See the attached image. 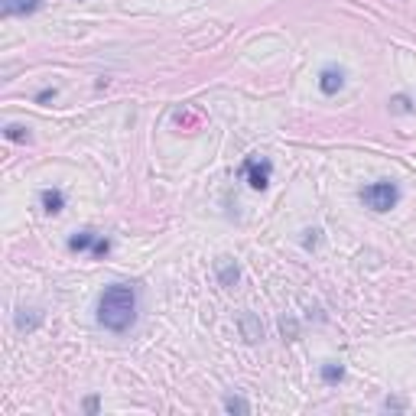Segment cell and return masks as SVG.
Returning a JSON list of instances; mask_svg holds the SVG:
<instances>
[{"instance_id":"5b68a950","label":"cell","mask_w":416,"mask_h":416,"mask_svg":"<svg viewBox=\"0 0 416 416\" xmlns=\"http://www.w3.org/2000/svg\"><path fill=\"white\" fill-rule=\"evenodd\" d=\"M238 276H241L238 264H234V260H228V257H222V260H218V283L231 290V286L238 283Z\"/></svg>"},{"instance_id":"8fae6325","label":"cell","mask_w":416,"mask_h":416,"mask_svg":"<svg viewBox=\"0 0 416 416\" xmlns=\"http://www.w3.org/2000/svg\"><path fill=\"white\" fill-rule=\"evenodd\" d=\"M224 410L228 413H250V403L244 397H228L224 400Z\"/></svg>"},{"instance_id":"5bb4252c","label":"cell","mask_w":416,"mask_h":416,"mask_svg":"<svg viewBox=\"0 0 416 416\" xmlns=\"http://www.w3.org/2000/svg\"><path fill=\"white\" fill-rule=\"evenodd\" d=\"M91 250H95V257H105V254H107V250H111V241H107V238L95 241V248H91Z\"/></svg>"},{"instance_id":"4fadbf2b","label":"cell","mask_w":416,"mask_h":416,"mask_svg":"<svg viewBox=\"0 0 416 416\" xmlns=\"http://www.w3.org/2000/svg\"><path fill=\"white\" fill-rule=\"evenodd\" d=\"M36 326H39V316H20L17 319V328H27V332L29 328H36Z\"/></svg>"},{"instance_id":"277c9868","label":"cell","mask_w":416,"mask_h":416,"mask_svg":"<svg viewBox=\"0 0 416 416\" xmlns=\"http://www.w3.org/2000/svg\"><path fill=\"white\" fill-rule=\"evenodd\" d=\"M319 88L322 95H338L345 88V72L342 69H322L319 72Z\"/></svg>"},{"instance_id":"7c38bea8","label":"cell","mask_w":416,"mask_h":416,"mask_svg":"<svg viewBox=\"0 0 416 416\" xmlns=\"http://www.w3.org/2000/svg\"><path fill=\"white\" fill-rule=\"evenodd\" d=\"M4 133H7V140H17V143H27V140H29L27 127H20V124H10Z\"/></svg>"},{"instance_id":"52a82bcc","label":"cell","mask_w":416,"mask_h":416,"mask_svg":"<svg viewBox=\"0 0 416 416\" xmlns=\"http://www.w3.org/2000/svg\"><path fill=\"white\" fill-rule=\"evenodd\" d=\"M0 7L7 17H23V13H33L39 7V0H0Z\"/></svg>"},{"instance_id":"3957f363","label":"cell","mask_w":416,"mask_h":416,"mask_svg":"<svg viewBox=\"0 0 416 416\" xmlns=\"http://www.w3.org/2000/svg\"><path fill=\"white\" fill-rule=\"evenodd\" d=\"M270 173H274V163L270 160H244L241 163V176H248L250 189H267L270 186Z\"/></svg>"},{"instance_id":"6da1fadb","label":"cell","mask_w":416,"mask_h":416,"mask_svg":"<svg viewBox=\"0 0 416 416\" xmlns=\"http://www.w3.org/2000/svg\"><path fill=\"white\" fill-rule=\"evenodd\" d=\"M133 319H137V293H133V286L114 283L98 296V322L107 332H127L133 326Z\"/></svg>"},{"instance_id":"9c48e42d","label":"cell","mask_w":416,"mask_h":416,"mask_svg":"<svg viewBox=\"0 0 416 416\" xmlns=\"http://www.w3.org/2000/svg\"><path fill=\"white\" fill-rule=\"evenodd\" d=\"M88 248H95V234L91 231H81V234H75V238H69V250H88Z\"/></svg>"},{"instance_id":"7a4b0ae2","label":"cell","mask_w":416,"mask_h":416,"mask_svg":"<svg viewBox=\"0 0 416 416\" xmlns=\"http://www.w3.org/2000/svg\"><path fill=\"white\" fill-rule=\"evenodd\" d=\"M361 202L368 205L371 212H390V208L400 202V189H397V182L381 179V182H371V186L361 189Z\"/></svg>"},{"instance_id":"ac0fdd59","label":"cell","mask_w":416,"mask_h":416,"mask_svg":"<svg viewBox=\"0 0 416 416\" xmlns=\"http://www.w3.org/2000/svg\"><path fill=\"white\" fill-rule=\"evenodd\" d=\"M384 407H387V410H403V403H400V400H387Z\"/></svg>"},{"instance_id":"2e32d148","label":"cell","mask_w":416,"mask_h":416,"mask_svg":"<svg viewBox=\"0 0 416 416\" xmlns=\"http://www.w3.org/2000/svg\"><path fill=\"white\" fill-rule=\"evenodd\" d=\"M53 98H55V88H46V91H39V95H36V101L43 105V101H53Z\"/></svg>"},{"instance_id":"ba28073f","label":"cell","mask_w":416,"mask_h":416,"mask_svg":"<svg viewBox=\"0 0 416 416\" xmlns=\"http://www.w3.org/2000/svg\"><path fill=\"white\" fill-rule=\"evenodd\" d=\"M39 199H43V208H46L49 215H59V212L65 208V195L59 192V189H46Z\"/></svg>"},{"instance_id":"30bf717a","label":"cell","mask_w":416,"mask_h":416,"mask_svg":"<svg viewBox=\"0 0 416 416\" xmlns=\"http://www.w3.org/2000/svg\"><path fill=\"white\" fill-rule=\"evenodd\" d=\"M342 377H345V368H342V364H335V361L322 364V381L326 384H338Z\"/></svg>"},{"instance_id":"8992f818","label":"cell","mask_w":416,"mask_h":416,"mask_svg":"<svg viewBox=\"0 0 416 416\" xmlns=\"http://www.w3.org/2000/svg\"><path fill=\"white\" fill-rule=\"evenodd\" d=\"M238 322H241V332H244V338H248V342H260V338H264V326L257 322L254 312H244Z\"/></svg>"},{"instance_id":"e0dca14e","label":"cell","mask_w":416,"mask_h":416,"mask_svg":"<svg viewBox=\"0 0 416 416\" xmlns=\"http://www.w3.org/2000/svg\"><path fill=\"white\" fill-rule=\"evenodd\" d=\"M85 410H88V413H98V397H88V400H85Z\"/></svg>"},{"instance_id":"9a60e30c","label":"cell","mask_w":416,"mask_h":416,"mask_svg":"<svg viewBox=\"0 0 416 416\" xmlns=\"http://www.w3.org/2000/svg\"><path fill=\"white\" fill-rule=\"evenodd\" d=\"M280 328H283V335L296 338V322H293V319H283V322H280Z\"/></svg>"}]
</instances>
